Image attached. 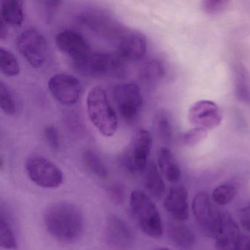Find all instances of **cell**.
<instances>
[{"label":"cell","instance_id":"1","mask_svg":"<svg viewBox=\"0 0 250 250\" xmlns=\"http://www.w3.org/2000/svg\"><path fill=\"white\" fill-rule=\"evenodd\" d=\"M44 222L49 233L64 243H73L83 235L84 219L80 208L68 203H58L46 208Z\"/></svg>","mask_w":250,"mask_h":250},{"label":"cell","instance_id":"2","mask_svg":"<svg viewBox=\"0 0 250 250\" xmlns=\"http://www.w3.org/2000/svg\"><path fill=\"white\" fill-rule=\"evenodd\" d=\"M86 107L90 122L99 132L105 137H113L118 131V115L103 87L96 86L90 89Z\"/></svg>","mask_w":250,"mask_h":250},{"label":"cell","instance_id":"3","mask_svg":"<svg viewBox=\"0 0 250 250\" xmlns=\"http://www.w3.org/2000/svg\"><path fill=\"white\" fill-rule=\"evenodd\" d=\"M72 63L78 74L90 78L118 77L125 71L124 61L117 53L91 52Z\"/></svg>","mask_w":250,"mask_h":250},{"label":"cell","instance_id":"4","mask_svg":"<svg viewBox=\"0 0 250 250\" xmlns=\"http://www.w3.org/2000/svg\"><path fill=\"white\" fill-rule=\"evenodd\" d=\"M131 211L142 230L152 238H160L163 225L159 210L151 199L142 191H133L130 197Z\"/></svg>","mask_w":250,"mask_h":250},{"label":"cell","instance_id":"5","mask_svg":"<svg viewBox=\"0 0 250 250\" xmlns=\"http://www.w3.org/2000/svg\"><path fill=\"white\" fill-rule=\"evenodd\" d=\"M76 21L90 33L115 41L116 43L128 30L109 14L99 10H87L80 13L77 15Z\"/></svg>","mask_w":250,"mask_h":250},{"label":"cell","instance_id":"6","mask_svg":"<svg viewBox=\"0 0 250 250\" xmlns=\"http://www.w3.org/2000/svg\"><path fill=\"white\" fill-rule=\"evenodd\" d=\"M17 50L34 68L43 66L49 58V49L44 36L34 28L21 32L16 41Z\"/></svg>","mask_w":250,"mask_h":250},{"label":"cell","instance_id":"7","mask_svg":"<svg viewBox=\"0 0 250 250\" xmlns=\"http://www.w3.org/2000/svg\"><path fill=\"white\" fill-rule=\"evenodd\" d=\"M25 168L29 178L39 187L57 188L63 183L61 169L43 156H30L26 162Z\"/></svg>","mask_w":250,"mask_h":250},{"label":"cell","instance_id":"8","mask_svg":"<svg viewBox=\"0 0 250 250\" xmlns=\"http://www.w3.org/2000/svg\"><path fill=\"white\" fill-rule=\"evenodd\" d=\"M113 97L121 118L131 123L141 112L143 99L140 87L135 83H121L113 89Z\"/></svg>","mask_w":250,"mask_h":250},{"label":"cell","instance_id":"9","mask_svg":"<svg viewBox=\"0 0 250 250\" xmlns=\"http://www.w3.org/2000/svg\"><path fill=\"white\" fill-rule=\"evenodd\" d=\"M152 147L151 134L146 129L138 130L133 137L129 149L124 156L125 168L131 173L144 172L149 162Z\"/></svg>","mask_w":250,"mask_h":250},{"label":"cell","instance_id":"10","mask_svg":"<svg viewBox=\"0 0 250 250\" xmlns=\"http://www.w3.org/2000/svg\"><path fill=\"white\" fill-rule=\"evenodd\" d=\"M48 89L55 100L62 104L71 106L80 100L83 86L74 76L59 73L49 79Z\"/></svg>","mask_w":250,"mask_h":250},{"label":"cell","instance_id":"11","mask_svg":"<svg viewBox=\"0 0 250 250\" xmlns=\"http://www.w3.org/2000/svg\"><path fill=\"white\" fill-rule=\"evenodd\" d=\"M192 212L199 226L209 236H215L219 213H217L206 191H199L192 201Z\"/></svg>","mask_w":250,"mask_h":250},{"label":"cell","instance_id":"12","mask_svg":"<svg viewBox=\"0 0 250 250\" xmlns=\"http://www.w3.org/2000/svg\"><path fill=\"white\" fill-rule=\"evenodd\" d=\"M188 121L195 127L213 129L222 122V114L218 105L209 100H201L190 107Z\"/></svg>","mask_w":250,"mask_h":250},{"label":"cell","instance_id":"13","mask_svg":"<svg viewBox=\"0 0 250 250\" xmlns=\"http://www.w3.org/2000/svg\"><path fill=\"white\" fill-rule=\"evenodd\" d=\"M218 250H239L241 238L239 228L230 213H219L216 235Z\"/></svg>","mask_w":250,"mask_h":250},{"label":"cell","instance_id":"14","mask_svg":"<svg viewBox=\"0 0 250 250\" xmlns=\"http://www.w3.org/2000/svg\"><path fill=\"white\" fill-rule=\"evenodd\" d=\"M57 47L62 53L72 59H82L91 53L87 41L77 32L65 30L59 32L55 37Z\"/></svg>","mask_w":250,"mask_h":250},{"label":"cell","instance_id":"15","mask_svg":"<svg viewBox=\"0 0 250 250\" xmlns=\"http://www.w3.org/2000/svg\"><path fill=\"white\" fill-rule=\"evenodd\" d=\"M147 39L140 32L128 30L117 43V54L124 61H138L147 52Z\"/></svg>","mask_w":250,"mask_h":250},{"label":"cell","instance_id":"16","mask_svg":"<svg viewBox=\"0 0 250 250\" xmlns=\"http://www.w3.org/2000/svg\"><path fill=\"white\" fill-rule=\"evenodd\" d=\"M108 244L115 250H128L134 241L132 230L125 221L116 216L108 219L106 227Z\"/></svg>","mask_w":250,"mask_h":250},{"label":"cell","instance_id":"17","mask_svg":"<svg viewBox=\"0 0 250 250\" xmlns=\"http://www.w3.org/2000/svg\"><path fill=\"white\" fill-rule=\"evenodd\" d=\"M167 211L178 221H185L189 216L188 191L184 185L171 187L165 200Z\"/></svg>","mask_w":250,"mask_h":250},{"label":"cell","instance_id":"18","mask_svg":"<svg viewBox=\"0 0 250 250\" xmlns=\"http://www.w3.org/2000/svg\"><path fill=\"white\" fill-rule=\"evenodd\" d=\"M157 161L161 173L169 182L176 184L181 180V168L170 149L161 147L158 150Z\"/></svg>","mask_w":250,"mask_h":250},{"label":"cell","instance_id":"19","mask_svg":"<svg viewBox=\"0 0 250 250\" xmlns=\"http://www.w3.org/2000/svg\"><path fill=\"white\" fill-rule=\"evenodd\" d=\"M24 3L21 0H4L1 2L2 24L20 27L24 21Z\"/></svg>","mask_w":250,"mask_h":250},{"label":"cell","instance_id":"20","mask_svg":"<svg viewBox=\"0 0 250 250\" xmlns=\"http://www.w3.org/2000/svg\"><path fill=\"white\" fill-rule=\"evenodd\" d=\"M143 172L146 189L153 197L160 198L165 193V184L157 165L150 161Z\"/></svg>","mask_w":250,"mask_h":250},{"label":"cell","instance_id":"21","mask_svg":"<svg viewBox=\"0 0 250 250\" xmlns=\"http://www.w3.org/2000/svg\"><path fill=\"white\" fill-rule=\"evenodd\" d=\"M233 82L237 98L244 103H250V80L248 71L242 64L233 68Z\"/></svg>","mask_w":250,"mask_h":250},{"label":"cell","instance_id":"22","mask_svg":"<svg viewBox=\"0 0 250 250\" xmlns=\"http://www.w3.org/2000/svg\"><path fill=\"white\" fill-rule=\"evenodd\" d=\"M83 160L90 172L102 179L109 177V170L99 155L91 150H87L83 153Z\"/></svg>","mask_w":250,"mask_h":250},{"label":"cell","instance_id":"23","mask_svg":"<svg viewBox=\"0 0 250 250\" xmlns=\"http://www.w3.org/2000/svg\"><path fill=\"white\" fill-rule=\"evenodd\" d=\"M0 70L6 77H17L20 73V66L15 55L8 49H0Z\"/></svg>","mask_w":250,"mask_h":250},{"label":"cell","instance_id":"24","mask_svg":"<svg viewBox=\"0 0 250 250\" xmlns=\"http://www.w3.org/2000/svg\"><path fill=\"white\" fill-rule=\"evenodd\" d=\"M170 234L173 242L181 248H191L195 242L194 234L184 225H174L171 229Z\"/></svg>","mask_w":250,"mask_h":250},{"label":"cell","instance_id":"25","mask_svg":"<svg viewBox=\"0 0 250 250\" xmlns=\"http://www.w3.org/2000/svg\"><path fill=\"white\" fill-rule=\"evenodd\" d=\"M0 243L5 250H17V241L14 229L2 213L0 218Z\"/></svg>","mask_w":250,"mask_h":250},{"label":"cell","instance_id":"26","mask_svg":"<svg viewBox=\"0 0 250 250\" xmlns=\"http://www.w3.org/2000/svg\"><path fill=\"white\" fill-rule=\"evenodd\" d=\"M165 73L166 71L164 64L157 60H153L145 64L142 68L141 77L146 81L155 83L163 78Z\"/></svg>","mask_w":250,"mask_h":250},{"label":"cell","instance_id":"27","mask_svg":"<svg viewBox=\"0 0 250 250\" xmlns=\"http://www.w3.org/2000/svg\"><path fill=\"white\" fill-rule=\"evenodd\" d=\"M17 99L6 84L0 83V102L1 108L4 113L12 116L17 112Z\"/></svg>","mask_w":250,"mask_h":250},{"label":"cell","instance_id":"28","mask_svg":"<svg viewBox=\"0 0 250 250\" xmlns=\"http://www.w3.org/2000/svg\"><path fill=\"white\" fill-rule=\"evenodd\" d=\"M237 194L236 188L231 184H221L213 189L212 197L213 201L221 206L229 204Z\"/></svg>","mask_w":250,"mask_h":250},{"label":"cell","instance_id":"29","mask_svg":"<svg viewBox=\"0 0 250 250\" xmlns=\"http://www.w3.org/2000/svg\"><path fill=\"white\" fill-rule=\"evenodd\" d=\"M156 128L161 139L166 142L170 141L173 134L172 123L167 112H161L156 118Z\"/></svg>","mask_w":250,"mask_h":250},{"label":"cell","instance_id":"30","mask_svg":"<svg viewBox=\"0 0 250 250\" xmlns=\"http://www.w3.org/2000/svg\"><path fill=\"white\" fill-rule=\"evenodd\" d=\"M225 0H205L201 3L202 10L208 15L215 16L225 11L229 5Z\"/></svg>","mask_w":250,"mask_h":250},{"label":"cell","instance_id":"31","mask_svg":"<svg viewBox=\"0 0 250 250\" xmlns=\"http://www.w3.org/2000/svg\"><path fill=\"white\" fill-rule=\"evenodd\" d=\"M207 130L194 127L192 129L186 132L183 136V141L188 146L197 144L207 137Z\"/></svg>","mask_w":250,"mask_h":250},{"label":"cell","instance_id":"32","mask_svg":"<svg viewBox=\"0 0 250 250\" xmlns=\"http://www.w3.org/2000/svg\"><path fill=\"white\" fill-rule=\"evenodd\" d=\"M43 135L48 145L53 150H57L60 147V136L58 130L54 125H46L43 130Z\"/></svg>","mask_w":250,"mask_h":250},{"label":"cell","instance_id":"33","mask_svg":"<svg viewBox=\"0 0 250 250\" xmlns=\"http://www.w3.org/2000/svg\"><path fill=\"white\" fill-rule=\"evenodd\" d=\"M108 194L111 200L117 205L122 204L125 200V191L121 184H115L108 188Z\"/></svg>","mask_w":250,"mask_h":250},{"label":"cell","instance_id":"34","mask_svg":"<svg viewBox=\"0 0 250 250\" xmlns=\"http://www.w3.org/2000/svg\"><path fill=\"white\" fill-rule=\"evenodd\" d=\"M43 14L46 21H49L55 16L57 10L61 6V1H42L40 2Z\"/></svg>","mask_w":250,"mask_h":250},{"label":"cell","instance_id":"35","mask_svg":"<svg viewBox=\"0 0 250 250\" xmlns=\"http://www.w3.org/2000/svg\"><path fill=\"white\" fill-rule=\"evenodd\" d=\"M239 219L244 229L250 232V201L240 209Z\"/></svg>","mask_w":250,"mask_h":250},{"label":"cell","instance_id":"36","mask_svg":"<svg viewBox=\"0 0 250 250\" xmlns=\"http://www.w3.org/2000/svg\"><path fill=\"white\" fill-rule=\"evenodd\" d=\"M155 250H172L170 249L166 248V247H159V248L155 249Z\"/></svg>","mask_w":250,"mask_h":250},{"label":"cell","instance_id":"37","mask_svg":"<svg viewBox=\"0 0 250 250\" xmlns=\"http://www.w3.org/2000/svg\"><path fill=\"white\" fill-rule=\"evenodd\" d=\"M247 250H250V244H249L248 247H247Z\"/></svg>","mask_w":250,"mask_h":250}]
</instances>
